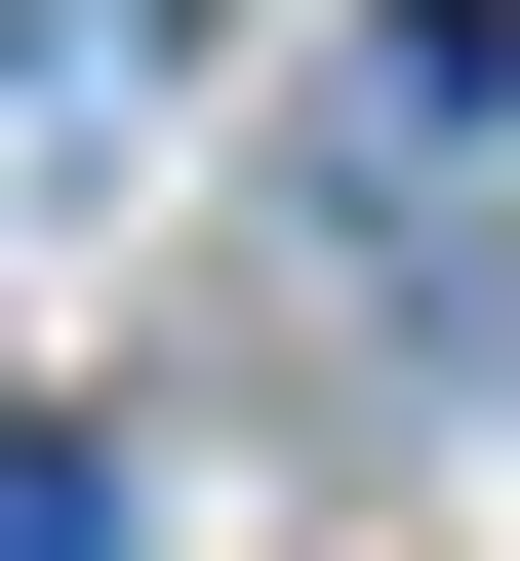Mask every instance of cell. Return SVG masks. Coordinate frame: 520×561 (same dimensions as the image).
<instances>
[{"label":"cell","instance_id":"cell-1","mask_svg":"<svg viewBox=\"0 0 520 561\" xmlns=\"http://www.w3.org/2000/svg\"><path fill=\"white\" fill-rule=\"evenodd\" d=\"M0 561H120V442L81 401H0Z\"/></svg>","mask_w":520,"mask_h":561}]
</instances>
